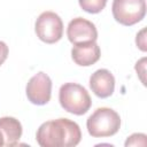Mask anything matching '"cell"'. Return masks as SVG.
I'll return each instance as SVG.
<instances>
[{
	"label": "cell",
	"instance_id": "8",
	"mask_svg": "<svg viewBox=\"0 0 147 147\" xmlns=\"http://www.w3.org/2000/svg\"><path fill=\"white\" fill-rule=\"evenodd\" d=\"M90 87L96 96L109 98L115 90V77L107 69H98L90 77Z\"/></svg>",
	"mask_w": 147,
	"mask_h": 147
},
{
	"label": "cell",
	"instance_id": "9",
	"mask_svg": "<svg viewBox=\"0 0 147 147\" xmlns=\"http://www.w3.org/2000/svg\"><path fill=\"white\" fill-rule=\"evenodd\" d=\"M101 51L95 41L83 42L74 45L71 49V57L74 62L80 67H90L99 61Z\"/></svg>",
	"mask_w": 147,
	"mask_h": 147
},
{
	"label": "cell",
	"instance_id": "3",
	"mask_svg": "<svg viewBox=\"0 0 147 147\" xmlns=\"http://www.w3.org/2000/svg\"><path fill=\"white\" fill-rule=\"evenodd\" d=\"M86 127L88 133L94 138L110 137L118 132L121 127V117L111 108L101 107L87 118Z\"/></svg>",
	"mask_w": 147,
	"mask_h": 147
},
{
	"label": "cell",
	"instance_id": "1",
	"mask_svg": "<svg viewBox=\"0 0 147 147\" xmlns=\"http://www.w3.org/2000/svg\"><path fill=\"white\" fill-rule=\"evenodd\" d=\"M79 125L69 118H57L42 123L36 133L41 147H72L80 142Z\"/></svg>",
	"mask_w": 147,
	"mask_h": 147
},
{
	"label": "cell",
	"instance_id": "5",
	"mask_svg": "<svg viewBox=\"0 0 147 147\" xmlns=\"http://www.w3.org/2000/svg\"><path fill=\"white\" fill-rule=\"evenodd\" d=\"M37 37L46 44H55L63 36V22L54 11L41 13L34 24Z\"/></svg>",
	"mask_w": 147,
	"mask_h": 147
},
{
	"label": "cell",
	"instance_id": "13",
	"mask_svg": "<svg viewBox=\"0 0 147 147\" xmlns=\"http://www.w3.org/2000/svg\"><path fill=\"white\" fill-rule=\"evenodd\" d=\"M145 32H146V29H142L138 34H137V38H136V42H137V46L141 49V51H144V52H146V41H145Z\"/></svg>",
	"mask_w": 147,
	"mask_h": 147
},
{
	"label": "cell",
	"instance_id": "12",
	"mask_svg": "<svg viewBox=\"0 0 147 147\" xmlns=\"http://www.w3.org/2000/svg\"><path fill=\"white\" fill-rule=\"evenodd\" d=\"M146 134L144 133H133L127 137L125 146H146Z\"/></svg>",
	"mask_w": 147,
	"mask_h": 147
},
{
	"label": "cell",
	"instance_id": "11",
	"mask_svg": "<svg viewBox=\"0 0 147 147\" xmlns=\"http://www.w3.org/2000/svg\"><path fill=\"white\" fill-rule=\"evenodd\" d=\"M78 2L80 8L90 14L100 13L107 5V0H78Z\"/></svg>",
	"mask_w": 147,
	"mask_h": 147
},
{
	"label": "cell",
	"instance_id": "14",
	"mask_svg": "<svg viewBox=\"0 0 147 147\" xmlns=\"http://www.w3.org/2000/svg\"><path fill=\"white\" fill-rule=\"evenodd\" d=\"M8 52H9V49H8V46L6 45V42L0 40V65L6 61V59L8 56Z\"/></svg>",
	"mask_w": 147,
	"mask_h": 147
},
{
	"label": "cell",
	"instance_id": "10",
	"mask_svg": "<svg viewBox=\"0 0 147 147\" xmlns=\"http://www.w3.org/2000/svg\"><path fill=\"white\" fill-rule=\"evenodd\" d=\"M0 132L3 137L5 145L11 147L18 144L22 137V124L18 119L10 116H5L0 118Z\"/></svg>",
	"mask_w": 147,
	"mask_h": 147
},
{
	"label": "cell",
	"instance_id": "15",
	"mask_svg": "<svg viewBox=\"0 0 147 147\" xmlns=\"http://www.w3.org/2000/svg\"><path fill=\"white\" fill-rule=\"evenodd\" d=\"M3 145H5L3 137H2V134H1V132H0V147H1V146H3Z\"/></svg>",
	"mask_w": 147,
	"mask_h": 147
},
{
	"label": "cell",
	"instance_id": "6",
	"mask_svg": "<svg viewBox=\"0 0 147 147\" xmlns=\"http://www.w3.org/2000/svg\"><path fill=\"white\" fill-rule=\"evenodd\" d=\"M29 101L37 106L46 105L52 96V80L49 76L42 71L30 78L25 88Z\"/></svg>",
	"mask_w": 147,
	"mask_h": 147
},
{
	"label": "cell",
	"instance_id": "7",
	"mask_svg": "<svg viewBox=\"0 0 147 147\" xmlns=\"http://www.w3.org/2000/svg\"><path fill=\"white\" fill-rule=\"evenodd\" d=\"M67 36L72 45L90 42L98 39V30L91 21L83 17H76L69 22Z\"/></svg>",
	"mask_w": 147,
	"mask_h": 147
},
{
	"label": "cell",
	"instance_id": "4",
	"mask_svg": "<svg viewBox=\"0 0 147 147\" xmlns=\"http://www.w3.org/2000/svg\"><path fill=\"white\" fill-rule=\"evenodd\" d=\"M114 18L126 26L140 22L146 15L145 0H114L111 6Z\"/></svg>",
	"mask_w": 147,
	"mask_h": 147
},
{
	"label": "cell",
	"instance_id": "2",
	"mask_svg": "<svg viewBox=\"0 0 147 147\" xmlns=\"http://www.w3.org/2000/svg\"><path fill=\"white\" fill-rule=\"evenodd\" d=\"M59 101L61 107L74 115H84L92 105L87 90L77 83H65L60 87Z\"/></svg>",
	"mask_w": 147,
	"mask_h": 147
}]
</instances>
